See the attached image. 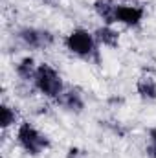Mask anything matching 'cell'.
<instances>
[{"label":"cell","instance_id":"6da1fadb","mask_svg":"<svg viewBox=\"0 0 156 158\" xmlns=\"http://www.w3.org/2000/svg\"><path fill=\"white\" fill-rule=\"evenodd\" d=\"M15 138H17L18 147L24 153H28L30 156H39L51 147V140L44 132H40L35 125H31L30 121H20L18 123Z\"/></svg>","mask_w":156,"mask_h":158},{"label":"cell","instance_id":"7a4b0ae2","mask_svg":"<svg viewBox=\"0 0 156 158\" xmlns=\"http://www.w3.org/2000/svg\"><path fill=\"white\" fill-rule=\"evenodd\" d=\"M64 46L70 53L77 55L81 59H99V50H97V40L92 31L84 28H76L64 37Z\"/></svg>","mask_w":156,"mask_h":158},{"label":"cell","instance_id":"3957f363","mask_svg":"<svg viewBox=\"0 0 156 158\" xmlns=\"http://www.w3.org/2000/svg\"><path fill=\"white\" fill-rule=\"evenodd\" d=\"M33 86L39 94H42L48 99H53V101L64 92V83H63L61 74L50 63H40L39 64L35 79H33Z\"/></svg>","mask_w":156,"mask_h":158},{"label":"cell","instance_id":"277c9868","mask_svg":"<svg viewBox=\"0 0 156 158\" xmlns=\"http://www.w3.org/2000/svg\"><path fill=\"white\" fill-rule=\"evenodd\" d=\"M17 37L26 48L31 50H42V48H50L55 42V35L50 30H40V28H33V26H24L18 30Z\"/></svg>","mask_w":156,"mask_h":158},{"label":"cell","instance_id":"5b68a950","mask_svg":"<svg viewBox=\"0 0 156 158\" xmlns=\"http://www.w3.org/2000/svg\"><path fill=\"white\" fill-rule=\"evenodd\" d=\"M145 17V9L142 6H134V4H117L116 9V22L123 24L127 28H136L142 24Z\"/></svg>","mask_w":156,"mask_h":158},{"label":"cell","instance_id":"8992f818","mask_svg":"<svg viewBox=\"0 0 156 158\" xmlns=\"http://www.w3.org/2000/svg\"><path fill=\"white\" fill-rule=\"evenodd\" d=\"M64 110L74 112V114H81L84 109V98L81 94L79 88H64V92L55 99Z\"/></svg>","mask_w":156,"mask_h":158},{"label":"cell","instance_id":"52a82bcc","mask_svg":"<svg viewBox=\"0 0 156 158\" xmlns=\"http://www.w3.org/2000/svg\"><path fill=\"white\" fill-rule=\"evenodd\" d=\"M92 6H94L96 15L103 20V24H107V26H114L116 24L117 4L114 0H94Z\"/></svg>","mask_w":156,"mask_h":158},{"label":"cell","instance_id":"ba28073f","mask_svg":"<svg viewBox=\"0 0 156 158\" xmlns=\"http://www.w3.org/2000/svg\"><path fill=\"white\" fill-rule=\"evenodd\" d=\"M37 68H39L37 61L31 55H26V57H22L15 64V74H17V77L20 79V81H31L33 83L35 74H37Z\"/></svg>","mask_w":156,"mask_h":158},{"label":"cell","instance_id":"9c48e42d","mask_svg":"<svg viewBox=\"0 0 156 158\" xmlns=\"http://www.w3.org/2000/svg\"><path fill=\"white\" fill-rule=\"evenodd\" d=\"M94 37L97 40V44H101V46H107V48H116V46H119V31L114 30L112 26L103 24V26L96 28Z\"/></svg>","mask_w":156,"mask_h":158},{"label":"cell","instance_id":"30bf717a","mask_svg":"<svg viewBox=\"0 0 156 158\" xmlns=\"http://www.w3.org/2000/svg\"><path fill=\"white\" fill-rule=\"evenodd\" d=\"M136 92L143 101H156V79L151 76H142L136 83Z\"/></svg>","mask_w":156,"mask_h":158},{"label":"cell","instance_id":"8fae6325","mask_svg":"<svg viewBox=\"0 0 156 158\" xmlns=\"http://www.w3.org/2000/svg\"><path fill=\"white\" fill-rule=\"evenodd\" d=\"M15 123H18V112H17V109L11 107V105H7V103H2V107H0V127H2V131H7Z\"/></svg>","mask_w":156,"mask_h":158},{"label":"cell","instance_id":"7c38bea8","mask_svg":"<svg viewBox=\"0 0 156 158\" xmlns=\"http://www.w3.org/2000/svg\"><path fill=\"white\" fill-rule=\"evenodd\" d=\"M66 158H88V155L81 147H70L66 151Z\"/></svg>","mask_w":156,"mask_h":158},{"label":"cell","instance_id":"4fadbf2b","mask_svg":"<svg viewBox=\"0 0 156 158\" xmlns=\"http://www.w3.org/2000/svg\"><path fill=\"white\" fill-rule=\"evenodd\" d=\"M145 155H147L149 158H156V145H154V143H151V142H149V145L145 147Z\"/></svg>","mask_w":156,"mask_h":158},{"label":"cell","instance_id":"5bb4252c","mask_svg":"<svg viewBox=\"0 0 156 158\" xmlns=\"http://www.w3.org/2000/svg\"><path fill=\"white\" fill-rule=\"evenodd\" d=\"M149 140H151V143H154L156 145V125L149 131Z\"/></svg>","mask_w":156,"mask_h":158}]
</instances>
